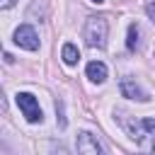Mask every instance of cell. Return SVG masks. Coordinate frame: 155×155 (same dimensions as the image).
<instances>
[{
	"label": "cell",
	"mask_w": 155,
	"mask_h": 155,
	"mask_svg": "<svg viewBox=\"0 0 155 155\" xmlns=\"http://www.w3.org/2000/svg\"><path fill=\"white\" fill-rule=\"evenodd\" d=\"M121 94L124 97H128V99H138V102H148L150 97H148V92L133 80V78H121Z\"/></svg>",
	"instance_id": "6"
},
{
	"label": "cell",
	"mask_w": 155,
	"mask_h": 155,
	"mask_svg": "<svg viewBox=\"0 0 155 155\" xmlns=\"http://www.w3.org/2000/svg\"><path fill=\"white\" fill-rule=\"evenodd\" d=\"M124 126H126V131H128V136L133 138V140H143V138H148V136H153V131H155V119H143V121H136V119H128V121H124Z\"/></svg>",
	"instance_id": "4"
},
{
	"label": "cell",
	"mask_w": 155,
	"mask_h": 155,
	"mask_svg": "<svg viewBox=\"0 0 155 155\" xmlns=\"http://www.w3.org/2000/svg\"><path fill=\"white\" fill-rule=\"evenodd\" d=\"M75 148L80 155H102V145L97 140V136H92L90 131H80L78 133V140H75Z\"/></svg>",
	"instance_id": "5"
},
{
	"label": "cell",
	"mask_w": 155,
	"mask_h": 155,
	"mask_svg": "<svg viewBox=\"0 0 155 155\" xmlns=\"http://www.w3.org/2000/svg\"><path fill=\"white\" fill-rule=\"evenodd\" d=\"M85 73H87V78H90L92 82H97V85H102V82L107 80V65H104L102 61H90L87 68H85Z\"/></svg>",
	"instance_id": "7"
},
{
	"label": "cell",
	"mask_w": 155,
	"mask_h": 155,
	"mask_svg": "<svg viewBox=\"0 0 155 155\" xmlns=\"http://www.w3.org/2000/svg\"><path fill=\"white\" fill-rule=\"evenodd\" d=\"M90 2H94V5H102V2H104V0H90Z\"/></svg>",
	"instance_id": "11"
},
{
	"label": "cell",
	"mask_w": 155,
	"mask_h": 155,
	"mask_svg": "<svg viewBox=\"0 0 155 155\" xmlns=\"http://www.w3.org/2000/svg\"><path fill=\"white\" fill-rule=\"evenodd\" d=\"M126 48H128V51H138V48H140V27H138L136 22H131V24H128Z\"/></svg>",
	"instance_id": "8"
},
{
	"label": "cell",
	"mask_w": 155,
	"mask_h": 155,
	"mask_svg": "<svg viewBox=\"0 0 155 155\" xmlns=\"http://www.w3.org/2000/svg\"><path fill=\"white\" fill-rule=\"evenodd\" d=\"M12 41L24 51H36L39 48V36H36L34 27H29V24H19L12 34Z\"/></svg>",
	"instance_id": "3"
},
{
	"label": "cell",
	"mask_w": 155,
	"mask_h": 155,
	"mask_svg": "<svg viewBox=\"0 0 155 155\" xmlns=\"http://www.w3.org/2000/svg\"><path fill=\"white\" fill-rule=\"evenodd\" d=\"M15 2L17 0H0V10H10V7H15Z\"/></svg>",
	"instance_id": "10"
},
{
	"label": "cell",
	"mask_w": 155,
	"mask_h": 155,
	"mask_svg": "<svg viewBox=\"0 0 155 155\" xmlns=\"http://www.w3.org/2000/svg\"><path fill=\"white\" fill-rule=\"evenodd\" d=\"M15 102H17L19 111L24 114V119H27L29 124H41L44 111H41V107H39V99H36L31 92H17Z\"/></svg>",
	"instance_id": "2"
},
{
	"label": "cell",
	"mask_w": 155,
	"mask_h": 155,
	"mask_svg": "<svg viewBox=\"0 0 155 155\" xmlns=\"http://www.w3.org/2000/svg\"><path fill=\"white\" fill-rule=\"evenodd\" d=\"M107 36H109V24L107 17L97 15V17H87L85 22V41L90 48H104L107 46Z\"/></svg>",
	"instance_id": "1"
},
{
	"label": "cell",
	"mask_w": 155,
	"mask_h": 155,
	"mask_svg": "<svg viewBox=\"0 0 155 155\" xmlns=\"http://www.w3.org/2000/svg\"><path fill=\"white\" fill-rule=\"evenodd\" d=\"M61 56H63V63H65V65H75V63L80 61V51H78L73 44H63V53H61Z\"/></svg>",
	"instance_id": "9"
}]
</instances>
